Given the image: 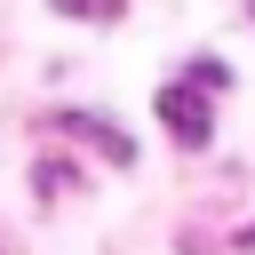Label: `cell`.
<instances>
[{
    "mask_svg": "<svg viewBox=\"0 0 255 255\" xmlns=\"http://www.w3.org/2000/svg\"><path fill=\"white\" fill-rule=\"evenodd\" d=\"M159 120H167V135H175V143H191V151L215 135V112H207V88H199V80L159 88Z\"/></svg>",
    "mask_w": 255,
    "mask_h": 255,
    "instance_id": "obj_1",
    "label": "cell"
},
{
    "mask_svg": "<svg viewBox=\"0 0 255 255\" xmlns=\"http://www.w3.org/2000/svg\"><path fill=\"white\" fill-rule=\"evenodd\" d=\"M56 128H64V135H80V143H96V151H104L112 167H135V143H128V135L112 128V120H96V112H64Z\"/></svg>",
    "mask_w": 255,
    "mask_h": 255,
    "instance_id": "obj_2",
    "label": "cell"
},
{
    "mask_svg": "<svg viewBox=\"0 0 255 255\" xmlns=\"http://www.w3.org/2000/svg\"><path fill=\"white\" fill-rule=\"evenodd\" d=\"M32 183H40L48 199H64V191H80V175H72V159H40V167H32Z\"/></svg>",
    "mask_w": 255,
    "mask_h": 255,
    "instance_id": "obj_3",
    "label": "cell"
},
{
    "mask_svg": "<svg viewBox=\"0 0 255 255\" xmlns=\"http://www.w3.org/2000/svg\"><path fill=\"white\" fill-rule=\"evenodd\" d=\"M56 16H80V24H112L120 16V0H48Z\"/></svg>",
    "mask_w": 255,
    "mask_h": 255,
    "instance_id": "obj_4",
    "label": "cell"
},
{
    "mask_svg": "<svg viewBox=\"0 0 255 255\" xmlns=\"http://www.w3.org/2000/svg\"><path fill=\"white\" fill-rule=\"evenodd\" d=\"M191 80H199V88H231V64H215V56H191Z\"/></svg>",
    "mask_w": 255,
    "mask_h": 255,
    "instance_id": "obj_5",
    "label": "cell"
}]
</instances>
